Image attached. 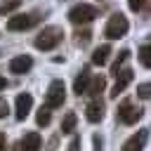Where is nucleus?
I'll use <instances>...</instances> for the list:
<instances>
[{
    "instance_id": "6ab92c4d",
    "label": "nucleus",
    "mask_w": 151,
    "mask_h": 151,
    "mask_svg": "<svg viewBox=\"0 0 151 151\" xmlns=\"http://www.w3.org/2000/svg\"><path fill=\"white\" fill-rule=\"evenodd\" d=\"M50 120H52V113H50V109H40L38 113H35V123L40 125V127H45V125H50Z\"/></svg>"
},
{
    "instance_id": "f3484780",
    "label": "nucleus",
    "mask_w": 151,
    "mask_h": 151,
    "mask_svg": "<svg viewBox=\"0 0 151 151\" xmlns=\"http://www.w3.org/2000/svg\"><path fill=\"white\" fill-rule=\"evenodd\" d=\"M127 59H130V50H120V52H118V59L111 64V73H113V76H118V73L123 71V64H125Z\"/></svg>"
},
{
    "instance_id": "f257e3e1",
    "label": "nucleus",
    "mask_w": 151,
    "mask_h": 151,
    "mask_svg": "<svg viewBox=\"0 0 151 151\" xmlns=\"http://www.w3.org/2000/svg\"><path fill=\"white\" fill-rule=\"evenodd\" d=\"M61 40H64V28H61V26H45V28L35 35L33 45H35L38 50H42V52H50V50H54Z\"/></svg>"
},
{
    "instance_id": "39448f33",
    "label": "nucleus",
    "mask_w": 151,
    "mask_h": 151,
    "mask_svg": "<svg viewBox=\"0 0 151 151\" xmlns=\"http://www.w3.org/2000/svg\"><path fill=\"white\" fill-rule=\"evenodd\" d=\"M116 118L123 123V125H134L139 118H142V109H137L132 101H120L118 104V111H116Z\"/></svg>"
},
{
    "instance_id": "5701e85b",
    "label": "nucleus",
    "mask_w": 151,
    "mask_h": 151,
    "mask_svg": "<svg viewBox=\"0 0 151 151\" xmlns=\"http://www.w3.org/2000/svg\"><path fill=\"white\" fill-rule=\"evenodd\" d=\"M127 5H130V9H132V12H139V9L146 5V0H127Z\"/></svg>"
},
{
    "instance_id": "bb28decb",
    "label": "nucleus",
    "mask_w": 151,
    "mask_h": 151,
    "mask_svg": "<svg viewBox=\"0 0 151 151\" xmlns=\"http://www.w3.org/2000/svg\"><path fill=\"white\" fill-rule=\"evenodd\" d=\"M7 87V80H5V76H0V90H5Z\"/></svg>"
},
{
    "instance_id": "9b49d317",
    "label": "nucleus",
    "mask_w": 151,
    "mask_h": 151,
    "mask_svg": "<svg viewBox=\"0 0 151 151\" xmlns=\"http://www.w3.org/2000/svg\"><path fill=\"white\" fill-rule=\"evenodd\" d=\"M146 137H149V127H144V130H139L137 134H132V137L123 144V151H142Z\"/></svg>"
},
{
    "instance_id": "4468645a",
    "label": "nucleus",
    "mask_w": 151,
    "mask_h": 151,
    "mask_svg": "<svg viewBox=\"0 0 151 151\" xmlns=\"http://www.w3.org/2000/svg\"><path fill=\"white\" fill-rule=\"evenodd\" d=\"M109 57H111V45H101V47H97L92 52V64L94 66H104L109 61Z\"/></svg>"
},
{
    "instance_id": "a211bd4d",
    "label": "nucleus",
    "mask_w": 151,
    "mask_h": 151,
    "mask_svg": "<svg viewBox=\"0 0 151 151\" xmlns=\"http://www.w3.org/2000/svg\"><path fill=\"white\" fill-rule=\"evenodd\" d=\"M139 61H142L144 68L151 66V47H149V42H144V45L139 47Z\"/></svg>"
},
{
    "instance_id": "aec40b11",
    "label": "nucleus",
    "mask_w": 151,
    "mask_h": 151,
    "mask_svg": "<svg viewBox=\"0 0 151 151\" xmlns=\"http://www.w3.org/2000/svg\"><path fill=\"white\" fill-rule=\"evenodd\" d=\"M90 38H92V31H87V28H83V31H76V45L85 47V45L90 42Z\"/></svg>"
},
{
    "instance_id": "7ed1b4c3",
    "label": "nucleus",
    "mask_w": 151,
    "mask_h": 151,
    "mask_svg": "<svg viewBox=\"0 0 151 151\" xmlns=\"http://www.w3.org/2000/svg\"><path fill=\"white\" fill-rule=\"evenodd\" d=\"M66 101V85L64 80H52L47 92H45V109H61V104Z\"/></svg>"
},
{
    "instance_id": "1a4fd4ad",
    "label": "nucleus",
    "mask_w": 151,
    "mask_h": 151,
    "mask_svg": "<svg viewBox=\"0 0 151 151\" xmlns=\"http://www.w3.org/2000/svg\"><path fill=\"white\" fill-rule=\"evenodd\" d=\"M42 149V137L38 132H26L24 139L19 142V151H40Z\"/></svg>"
},
{
    "instance_id": "9d476101",
    "label": "nucleus",
    "mask_w": 151,
    "mask_h": 151,
    "mask_svg": "<svg viewBox=\"0 0 151 151\" xmlns=\"http://www.w3.org/2000/svg\"><path fill=\"white\" fill-rule=\"evenodd\" d=\"M31 66H33V59H31L28 54H19V57H14V59L9 61V71H12V73H17V76L28 73V71H31Z\"/></svg>"
},
{
    "instance_id": "f03ea898",
    "label": "nucleus",
    "mask_w": 151,
    "mask_h": 151,
    "mask_svg": "<svg viewBox=\"0 0 151 151\" xmlns=\"http://www.w3.org/2000/svg\"><path fill=\"white\" fill-rule=\"evenodd\" d=\"M99 17V9L94 5H87V2H78L68 9V21L76 24V26H83V24H90L92 19Z\"/></svg>"
},
{
    "instance_id": "6e6552de",
    "label": "nucleus",
    "mask_w": 151,
    "mask_h": 151,
    "mask_svg": "<svg viewBox=\"0 0 151 151\" xmlns=\"http://www.w3.org/2000/svg\"><path fill=\"white\" fill-rule=\"evenodd\" d=\"M85 118H87L90 123H99V120L104 118V101H101L99 97H94L92 101H87V106H85Z\"/></svg>"
},
{
    "instance_id": "4be33fe9",
    "label": "nucleus",
    "mask_w": 151,
    "mask_h": 151,
    "mask_svg": "<svg viewBox=\"0 0 151 151\" xmlns=\"http://www.w3.org/2000/svg\"><path fill=\"white\" fill-rule=\"evenodd\" d=\"M149 94H151V85H149V83L137 85V97H139V99H149Z\"/></svg>"
},
{
    "instance_id": "393cba45",
    "label": "nucleus",
    "mask_w": 151,
    "mask_h": 151,
    "mask_svg": "<svg viewBox=\"0 0 151 151\" xmlns=\"http://www.w3.org/2000/svg\"><path fill=\"white\" fill-rule=\"evenodd\" d=\"M92 142H94V151H101V137H99V134H94V137H92Z\"/></svg>"
},
{
    "instance_id": "a878e982",
    "label": "nucleus",
    "mask_w": 151,
    "mask_h": 151,
    "mask_svg": "<svg viewBox=\"0 0 151 151\" xmlns=\"http://www.w3.org/2000/svg\"><path fill=\"white\" fill-rule=\"evenodd\" d=\"M5 144H7V137L5 132H0V151H5Z\"/></svg>"
},
{
    "instance_id": "423d86ee",
    "label": "nucleus",
    "mask_w": 151,
    "mask_h": 151,
    "mask_svg": "<svg viewBox=\"0 0 151 151\" xmlns=\"http://www.w3.org/2000/svg\"><path fill=\"white\" fill-rule=\"evenodd\" d=\"M38 19H40L38 14H14V17L7 19V31H26V28H31Z\"/></svg>"
},
{
    "instance_id": "2eb2a0df",
    "label": "nucleus",
    "mask_w": 151,
    "mask_h": 151,
    "mask_svg": "<svg viewBox=\"0 0 151 151\" xmlns=\"http://www.w3.org/2000/svg\"><path fill=\"white\" fill-rule=\"evenodd\" d=\"M104 85H106V78H104V76H94V78H90V83H87V90H85V94L99 97V92H104Z\"/></svg>"
},
{
    "instance_id": "412c9836",
    "label": "nucleus",
    "mask_w": 151,
    "mask_h": 151,
    "mask_svg": "<svg viewBox=\"0 0 151 151\" xmlns=\"http://www.w3.org/2000/svg\"><path fill=\"white\" fill-rule=\"evenodd\" d=\"M19 5H21V0H5V2H0V14H9V12H14Z\"/></svg>"
},
{
    "instance_id": "0eeeda50",
    "label": "nucleus",
    "mask_w": 151,
    "mask_h": 151,
    "mask_svg": "<svg viewBox=\"0 0 151 151\" xmlns=\"http://www.w3.org/2000/svg\"><path fill=\"white\" fill-rule=\"evenodd\" d=\"M31 109H33V97L28 92H21L17 97V101H14V118L17 120H26V116L31 113Z\"/></svg>"
},
{
    "instance_id": "dca6fc26",
    "label": "nucleus",
    "mask_w": 151,
    "mask_h": 151,
    "mask_svg": "<svg viewBox=\"0 0 151 151\" xmlns=\"http://www.w3.org/2000/svg\"><path fill=\"white\" fill-rule=\"evenodd\" d=\"M73 130H76V113L68 111L61 118V134H73Z\"/></svg>"
},
{
    "instance_id": "20e7f679",
    "label": "nucleus",
    "mask_w": 151,
    "mask_h": 151,
    "mask_svg": "<svg viewBox=\"0 0 151 151\" xmlns=\"http://www.w3.org/2000/svg\"><path fill=\"white\" fill-rule=\"evenodd\" d=\"M127 28H130L127 19H125L120 12H116V14L109 17V21H106V26H104V35H106L109 40H118V38H123V35L127 33Z\"/></svg>"
},
{
    "instance_id": "f8f14e48",
    "label": "nucleus",
    "mask_w": 151,
    "mask_h": 151,
    "mask_svg": "<svg viewBox=\"0 0 151 151\" xmlns=\"http://www.w3.org/2000/svg\"><path fill=\"white\" fill-rule=\"evenodd\" d=\"M130 83H132V71H130V68L120 71V73L116 76V85H113V90H111V97L123 94V92H125V87H127Z\"/></svg>"
},
{
    "instance_id": "b1692460",
    "label": "nucleus",
    "mask_w": 151,
    "mask_h": 151,
    "mask_svg": "<svg viewBox=\"0 0 151 151\" xmlns=\"http://www.w3.org/2000/svg\"><path fill=\"white\" fill-rule=\"evenodd\" d=\"M9 113V106H7V101H0V118H5Z\"/></svg>"
},
{
    "instance_id": "ddd939ff",
    "label": "nucleus",
    "mask_w": 151,
    "mask_h": 151,
    "mask_svg": "<svg viewBox=\"0 0 151 151\" xmlns=\"http://www.w3.org/2000/svg\"><path fill=\"white\" fill-rule=\"evenodd\" d=\"M90 68L85 66V68H80V76L76 78V83H73V92L80 97V94H85V90H87V83H90Z\"/></svg>"
}]
</instances>
